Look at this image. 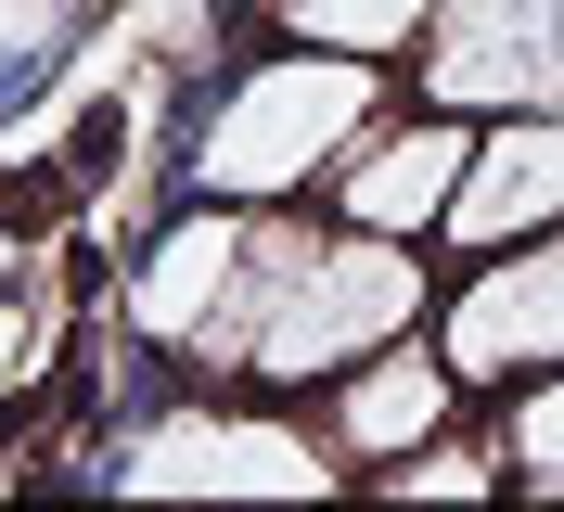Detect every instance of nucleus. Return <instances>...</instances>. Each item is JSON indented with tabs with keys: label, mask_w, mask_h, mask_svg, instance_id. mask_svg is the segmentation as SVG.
Returning <instances> with one entry per match:
<instances>
[{
	"label": "nucleus",
	"mask_w": 564,
	"mask_h": 512,
	"mask_svg": "<svg viewBox=\"0 0 564 512\" xmlns=\"http://www.w3.org/2000/svg\"><path fill=\"white\" fill-rule=\"evenodd\" d=\"M411 102V65L372 52H321V39H231L193 90L180 129V193L218 205H321L334 167Z\"/></svg>",
	"instance_id": "f257e3e1"
},
{
	"label": "nucleus",
	"mask_w": 564,
	"mask_h": 512,
	"mask_svg": "<svg viewBox=\"0 0 564 512\" xmlns=\"http://www.w3.org/2000/svg\"><path fill=\"white\" fill-rule=\"evenodd\" d=\"M436 346L462 359L475 397H513V384L564 372V231H527V243H500V257H449Z\"/></svg>",
	"instance_id": "f03ea898"
},
{
	"label": "nucleus",
	"mask_w": 564,
	"mask_h": 512,
	"mask_svg": "<svg viewBox=\"0 0 564 512\" xmlns=\"http://www.w3.org/2000/svg\"><path fill=\"white\" fill-rule=\"evenodd\" d=\"M411 90L462 116H564V0H436Z\"/></svg>",
	"instance_id": "7ed1b4c3"
},
{
	"label": "nucleus",
	"mask_w": 564,
	"mask_h": 512,
	"mask_svg": "<svg viewBox=\"0 0 564 512\" xmlns=\"http://www.w3.org/2000/svg\"><path fill=\"white\" fill-rule=\"evenodd\" d=\"M308 410H321V436H334V461H347V487H372V475H398L423 436H449L462 410H475V384H462V359L436 346V320H423V334L347 359Z\"/></svg>",
	"instance_id": "20e7f679"
},
{
	"label": "nucleus",
	"mask_w": 564,
	"mask_h": 512,
	"mask_svg": "<svg viewBox=\"0 0 564 512\" xmlns=\"http://www.w3.org/2000/svg\"><path fill=\"white\" fill-rule=\"evenodd\" d=\"M475 129L488 116H462V102H398L386 129L359 141L347 167H334V218H359V231H398V243H436L449 231V205H462V167H475Z\"/></svg>",
	"instance_id": "39448f33"
},
{
	"label": "nucleus",
	"mask_w": 564,
	"mask_h": 512,
	"mask_svg": "<svg viewBox=\"0 0 564 512\" xmlns=\"http://www.w3.org/2000/svg\"><path fill=\"white\" fill-rule=\"evenodd\" d=\"M245 243H257V205H218V193H180V218L141 243L116 320H129V346L154 359V372H180V346L218 320V295H231V270H245Z\"/></svg>",
	"instance_id": "423d86ee"
},
{
	"label": "nucleus",
	"mask_w": 564,
	"mask_h": 512,
	"mask_svg": "<svg viewBox=\"0 0 564 512\" xmlns=\"http://www.w3.org/2000/svg\"><path fill=\"white\" fill-rule=\"evenodd\" d=\"M527 231H564V116H488L436 257H500Z\"/></svg>",
	"instance_id": "0eeeda50"
},
{
	"label": "nucleus",
	"mask_w": 564,
	"mask_h": 512,
	"mask_svg": "<svg viewBox=\"0 0 564 512\" xmlns=\"http://www.w3.org/2000/svg\"><path fill=\"white\" fill-rule=\"evenodd\" d=\"M77 26H90V0H0V116L39 102L52 77H65Z\"/></svg>",
	"instance_id": "6e6552de"
},
{
	"label": "nucleus",
	"mask_w": 564,
	"mask_h": 512,
	"mask_svg": "<svg viewBox=\"0 0 564 512\" xmlns=\"http://www.w3.org/2000/svg\"><path fill=\"white\" fill-rule=\"evenodd\" d=\"M488 410H500V448H513V500H527V487H564V372L513 384V397H488Z\"/></svg>",
	"instance_id": "1a4fd4ad"
}]
</instances>
